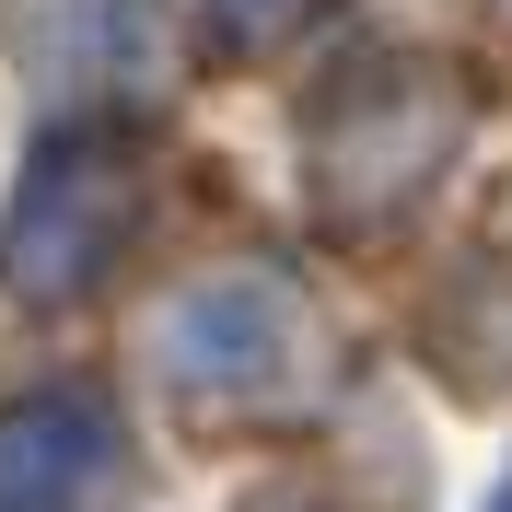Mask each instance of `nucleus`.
Wrapping results in <instances>:
<instances>
[{"instance_id":"obj_1","label":"nucleus","mask_w":512,"mask_h":512,"mask_svg":"<svg viewBox=\"0 0 512 512\" xmlns=\"http://www.w3.org/2000/svg\"><path fill=\"white\" fill-rule=\"evenodd\" d=\"M128 210H140V175L105 128H59L47 152H35V187L12 210V280L24 291H82L117 256Z\"/></svg>"},{"instance_id":"obj_2","label":"nucleus","mask_w":512,"mask_h":512,"mask_svg":"<svg viewBox=\"0 0 512 512\" xmlns=\"http://www.w3.org/2000/svg\"><path fill=\"white\" fill-rule=\"evenodd\" d=\"M105 454H117V419H105L82 384L24 396V408L0 419V512H70L105 478Z\"/></svg>"},{"instance_id":"obj_3","label":"nucleus","mask_w":512,"mask_h":512,"mask_svg":"<svg viewBox=\"0 0 512 512\" xmlns=\"http://www.w3.org/2000/svg\"><path fill=\"white\" fill-rule=\"evenodd\" d=\"M256 338H303L291 291H268V280H210V291H187V303L163 315V361L187 384H256L268 373Z\"/></svg>"},{"instance_id":"obj_4","label":"nucleus","mask_w":512,"mask_h":512,"mask_svg":"<svg viewBox=\"0 0 512 512\" xmlns=\"http://www.w3.org/2000/svg\"><path fill=\"white\" fill-rule=\"evenodd\" d=\"M222 24L256 47V35H280V24H291V0H222Z\"/></svg>"}]
</instances>
